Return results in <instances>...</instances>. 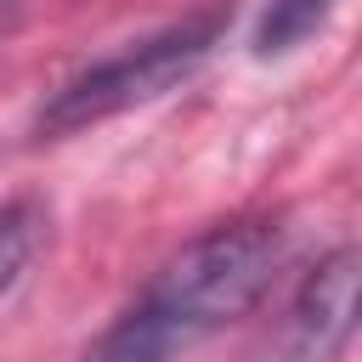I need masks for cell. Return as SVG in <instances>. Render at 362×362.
Returning <instances> with one entry per match:
<instances>
[{"label": "cell", "mask_w": 362, "mask_h": 362, "mask_svg": "<svg viewBox=\"0 0 362 362\" xmlns=\"http://www.w3.org/2000/svg\"><path fill=\"white\" fill-rule=\"evenodd\" d=\"M283 226L277 221H226L192 238L141 294V305L175 334H209L221 322H238L277 277L283 266Z\"/></svg>", "instance_id": "obj_1"}, {"label": "cell", "mask_w": 362, "mask_h": 362, "mask_svg": "<svg viewBox=\"0 0 362 362\" xmlns=\"http://www.w3.org/2000/svg\"><path fill=\"white\" fill-rule=\"evenodd\" d=\"M226 17L221 11H198V17H181L147 40H130L124 51L90 62L85 74H74L68 85H57L45 102H40V119L34 130L40 136H74L85 124H102L124 107H141L153 96H164L170 85H181L204 57L209 45L221 40Z\"/></svg>", "instance_id": "obj_2"}, {"label": "cell", "mask_w": 362, "mask_h": 362, "mask_svg": "<svg viewBox=\"0 0 362 362\" xmlns=\"http://www.w3.org/2000/svg\"><path fill=\"white\" fill-rule=\"evenodd\" d=\"M294 328L317 362H328L351 345V334H356V249L351 243H339L334 255H322L305 272V283L294 294Z\"/></svg>", "instance_id": "obj_3"}, {"label": "cell", "mask_w": 362, "mask_h": 362, "mask_svg": "<svg viewBox=\"0 0 362 362\" xmlns=\"http://www.w3.org/2000/svg\"><path fill=\"white\" fill-rule=\"evenodd\" d=\"M170 345H175V334L136 300V311H124V317L85 351V362H170Z\"/></svg>", "instance_id": "obj_4"}, {"label": "cell", "mask_w": 362, "mask_h": 362, "mask_svg": "<svg viewBox=\"0 0 362 362\" xmlns=\"http://www.w3.org/2000/svg\"><path fill=\"white\" fill-rule=\"evenodd\" d=\"M339 0H266L260 6V23H255V57H283L294 51L300 40H311L328 17H334Z\"/></svg>", "instance_id": "obj_5"}, {"label": "cell", "mask_w": 362, "mask_h": 362, "mask_svg": "<svg viewBox=\"0 0 362 362\" xmlns=\"http://www.w3.org/2000/svg\"><path fill=\"white\" fill-rule=\"evenodd\" d=\"M40 232H45V215L34 198H11L0 204V294L23 277V266L34 260L40 249Z\"/></svg>", "instance_id": "obj_6"}]
</instances>
